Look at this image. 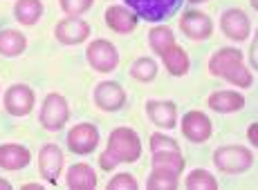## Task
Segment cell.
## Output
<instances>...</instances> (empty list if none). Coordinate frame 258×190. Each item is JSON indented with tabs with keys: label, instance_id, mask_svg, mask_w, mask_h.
Instances as JSON below:
<instances>
[{
	"label": "cell",
	"instance_id": "obj_14",
	"mask_svg": "<svg viewBox=\"0 0 258 190\" xmlns=\"http://www.w3.org/2000/svg\"><path fill=\"white\" fill-rule=\"evenodd\" d=\"M220 29L231 41H245L249 36V18L242 9H227L220 16Z\"/></svg>",
	"mask_w": 258,
	"mask_h": 190
},
{
	"label": "cell",
	"instance_id": "obj_31",
	"mask_svg": "<svg viewBox=\"0 0 258 190\" xmlns=\"http://www.w3.org/2000/svg\"><path fill=\"white\" fill-rule=\"evenodd\" d=\"M99 166H101L103 170H112V168L117 166V163L112 161V157H110V154H108V152H103L101 157H99Z\"/></svg>",
	"mask_w": 258,
	"mask_h": 190
},
{
	"label": "cell",
	"instance_id": "obj_4",
	"mask_svg": "<svg viewBox=\"0 0 258 190\" xmlns=\"http://www.w3.org/2000/svg\"><path fill=\"white\" fill-rule=\"evenodd\" d=\"M182 3L184 0H126V7L137 18H144L148 23H160L173 16Z\"/></svg>",
	"mask_w": 258,
	"mask_h": 190
},
{
	"label": "cell",
	"instance_id": "obj_10",
	"mask_svg": "<svg viewBox=\"0 0 258 190\" xmlns=\"http://www.w3.org/2000/svg\"><path fill=\"white\" fill-rule=\"evenodd\" d=\"M99 146V130L92 123H79L68 132V148L74 154H90Z\"/></svg>",
	"mask_w": 258,
	"mask_h": 190
},
{
	"label": "cell",
	"instance_id": "obj_35",
	"mask_svg": "<svg viewBox=\"0 0 258 190\" xmlns=\"http://www.w3.org/2000/svg\"><path fill=\"white\" fill-rule=\"evenodd\" d=\"M25 190H34V188H36V190H41L43 186H41V183H27V186H23Z\"/></svg>",
	"mask_w": 258,
	"mask_h": 190
},
{
	"label": "cell",
	"instance_id": "obj_34",
	"mask_svg": "<svg viewBox=\"0 0 258 190\" xmlns=\"http://www.w3.org/2000/svg\"><path fill=\"white\" fill-rule=\"evenodd\" d=\"M251 65L256 67V41L251 43Z\"/></svg>",
	"mask_w": 258,
	"mask_h": 190
},
{
	"label": "cell",
	"instance_id": "obj_9",
	"mask_svg": "<svg viewBox=\"0 0 258 190\" xmlns=\"http://www.w3.org/2000/svg\"><path fill=\"white\" fill-rule=\"evenodd\" d=\"M213 126L211 119L207 117L205 112H198V110H191L182 117V134L188 139L191 143H205L211 139Z\"/></svg>",
	"mask_w": 258,
	"mask_h": 190
},
{
	"label": "cell",
	"instance_id": "obj_5",
	"mask_svg": "<svg viewBox=\"0 0 258 190\" xmlns=\"http://www.w3.org/2000/svg\"><path fill=\"white\" fill-rule=\"evenodd\" d=\"M68 119H70V106H68L66 97L56 92L47 94L41 106V126L49 132H56V130H63Z\"/></svg>",
	"mask_w": 258,
	"mask_h": 190
},
{
	"label": "cell",
	"instance_id": "obj_2",
	"mask_svg": "<svg viewBox=\"0 0 258 190\" xmlns=\"http://www.w3.org/2000/svg\"><path fill=\"white\" fill-rule=\"evenodd\" d=\"M108 154L115 163H135L142 154V141L135 130L115 128L108 137Z\"/></svg>",
	"mask_w": 258,
	"mask_h": 190
},
{
	"label": "cell",
	"instance_id": "obj_21",
	"mask_svg": "<svg viewBox=\"0 0 258 190\" xmlns=\"http://www.w3.org/2000/svg\"><path fill=\"white\" fill-rule=\"evenodd\" d=\"M162 61H164L166 69L173 74V76H184V74L188 72V67H191V61H188L186 52L177 43L171 45V47L162 54Z\"/></svg>",
	"mask_w": 258,
	"mask_h": 190
},
{
	"label": "cell",
	"instance_id": "obj_28",
	"mask_svg": "<svg viewBox=\"0 0 258 190\" xmlns=\"http://www.w3.org/2000/svg\"><path fill=\"white\" fill-rule=\"evenodd\" d=\"M58 5H61V9L70 18H79L81 14H86L92 7L94 0H58Z\"/></svg>",
	"mask_w": 258,
	"mask_h": 190
},
{
	"label": "cell",
	"instance_id": "obj_19",
	"mask_svg": "<svg viewBox=\"0 0 258 190\" xmlns=\"http://www.w3.org/2000/svg\"><path fill=\"white\" fill-rule=\"evenodd\" d=\"M68 188L72 190H92L97 188V172L86 166V163H77L68 170Z\"/></svg>",
	"mask_w": 258,
	"mask_h": 190
},
{
	"label": "cell",
	"instance_id": "obj_3",
	"mask_svg": "<svg viewBox=\"0 0 258 190\" xmlns=\"http://www.w3.org/2000/svg\"><path fill=\"white\" fill-rule=\"evenodd\" d=\"M254 161H256V157L251 154V150L245 146H225L213 152V163H216V168L222 170V172H229V174L245 172V170H249L254 166Z\"/></svg>",
	"mask_w": 258,
	"mask_h": 190
},
{
	"label": "cell",
	"instance_id": "obj_11",
	"mask_svg": "<svg viewBox=\"0 0 258 190\" xmlns=\"http://www.w3.org/2000/svg\"><path fill=\"white\" fill-rule=\"evenodd\" d=\"M180 29L186 38H191V41H207L213 32V23L205 12H196V9H191V12L182 14Z\"/></svg>",
	"mask_w": 258,
	"mask_h": 190
},
{
	"label": "cell",
	"instance_id": "obj_26",
	"mask_svg": "<svg viewBox=\"0 0 258 190\" xmlns=\"http://www.w3.org/2000/svg\"><path fill=\"white\" fill-rule=\"evenodd\" d=\"M131 76L140 83H151L157 76V63L151 56H142L131 65Z\"/></svg>",
	"mask_w": 258,
	"mask_h": 190
},
{
	"label": "cell",
	"instance_id": "obj_37",
	"mask_svg": "<svg viewBox=\"0 0 258 190\" xmlns=\"http://www.w3.org/2000/svg\"><path fill=\"white\" fill-rule=\"evenodd\" d=\"M251 7H254V9H256V0H251Z\"/></svg>",
	"mask_w": 258,
	"mask_h": 190
},
{
	"label": "cell",
	"instance_id": "obj_16",
	"mask_svg": "<svg viewBox=\"0 0 258 190\" xmlns=\"http://www.w3.org/2000/svg\"><path fill=\"white\" fill-rule=\"evenodd\" d=\"M103 21L117 34H131V32H135V27H137V16L128 7H121V5L108 7L106 14H103Z\"/></svg>",
	"mask_w": 258,
	"mask_h": 190
},
{
	"label": "cell",
	"instance_id": "obj_23",
	"mask_svg": "<svg viewBox=\"0 0 258 190\" xmlns=\"http://www.w3.org/2000/svg\"><path fill=\"white\" fill-rule=\"evenodd\" d=\"M153 168H164L180 174L184 170V157L180 150H157L153 152Z\"/></svg>",
	"mask_w": 258,
	"mask_h": 190
},
{
	"label": "cell",
	"instance_id": "obj_27",
	"mask_svg": "<svg viewBox=\"0 0 258 190\" xmlns=\"http://www.w3.org/2000/svg\"><path fill=\"white\" fill-rule=\"evenodd\" d=\"M184 186L188 190H218V181L209 170H193L188 172Z\"/></svg>",
	"mask_w": 258,
	"mask_h": 190
},
{
	"label": "cell",
	"instance_id": "obj_13",
	"mask_svg": "<svg viewBox=\"0 0 258 190\" xmlns=\"http://www.w3.org/2000/svg\"><path fill=\"white\" fill-rule=\"evenodd\" d=\"M38 168H41L43 179H47V183L56 186L63 170V152L56 143H47V146L41 148V152H38Z\"/></svg>",
	"mask_w": 258,
	"mask_h": 190
},
{
	"label": "cell",
	"instance_id": "obj_6",
	"mask_svg": "<svg viewBox=\"0 0 258 190\" xmlns=\"http://www.w3.org/2000/svg\"><path fill=\"white\" fill-rule=\"evenodd\" d=\"M86 58L90 63V67H94L97 72H115L117 65H119V52L117 47L110 41H103V38H97L88 45V52Z\"/></svg>",
	"mask_w": 258,
	"mask_h": 190
},
{
	"label": "cell",
	"instance_id": "obj_36",
	"mask_svg": "<svg viewBox=\"0 0 258 190\" xmlns=\"http://www.w3.org/2000/svg\"><path fill=\"white\" fill-rule=\"evenodd\" d=\"M188 3H207V0H188Z\"/></svg>",
	"mask_w": 258,
	"mask_h": 190
},
{
	"label": "cell",
	"instance_id": "obj_7",
	"mask_svg": "<svg viewBox=\"0 0 258 190\" xmlns=\"http://www.w3.org/2000/svg\"><path fill=\"white\" fill-rule=\"evenodd\" d=\"M5 110L12 117H27L34 110V89L25 83H16L5 92Z\"/></svg>",
	"mask_w": 258,
	"mask_h": 190
},
{
	"label": "cell",
	"instance_id": "obj_17",
	"mask_svg": "<svg viewBox=\"0 0 258 190\" xmlns=\"http://www.w3.org/2000/svg\"><path fill=\"white\" fill-rule=\"evenodd\" d=\"M32 161V152L18 143H5L0 146V168L3 170H23Z\"/></svg>",
	"mask_w": 258,
	"mask_h": 190
},
{
	"label": "cell",
	"instance_id": "obj_15",
	"mask_svg": "<svg viewBox=\"0 0 258 190\" xmlns=\"http://www.w3.org/2000/svg\"><path fill=\"white\" fill-rule=\"evenodd\" d=\"M146 114L162 130H173L177 126V108L173 101H146Z\"/></svg>",
	"mask_w": 258,
	"mask_h": 190
},
{
	"label": "cell",
	"instance_id": "obj_24",
	"mask_svg": "<svg viewBox=\"0 0 258 190\" xmlns=\"http://www.w3.org/2000/svg\"><path fill=\"white\" fill-rule=\"evenodd\" d=\"M148 43H151V49L155 54H164L171 45H175V36H173V29L171 27H164V25H160V27H153L151 32H148Z\"/></svg>",
	"mask_w": 258,
	"mask_h": 190
},
{
	"label": "cell",
	"instance_id": "obj_30",
	"mask_svg": "<svg viewBox=\"0 0 258 190\" xmlns=\"http://www.w3.org/2000/svg\"><path fill=\"white\" fill-rule=\"evenodd\" d=\"M151 150L153 152H157V150H180V146L175 143V139L166 137L162 132H155L151 137Z\"/></svg>",
	"mask_w": 258,
	"mask_h": 190
},
{
	"label": "cell",
	"instance_id": "obj_20",
	"mask_svg": "<svg viewBox=\"0 0 258 190\" xmlns=\"http://www.w3.org/2000/svg\"><path fill=\"white\" fill-rule=\"evenodd\" d=\"M27 49V38L25 34L16 32V29H3L0 32V56H21V54Z\"/></svg>",
	"mask_w": 258,
	"mask_h": 190
},
{
	"label": "cell",
	"instance_id": "obj_8",
	"mask_svg": "<svg viewBox=\"0 0 258 190\" xmlns=\"http://www.w3.org/2000/svg\"><path fill=\"white\" fill-rule=\"evenodd\" d=\"M92 99L97 103V108L103 110V112H117L126 103V89L115 81H101L94 87Z\"/></svg>",
	"mask_w": 258,
	"mask_h": 190
},
{
	"label": "cell",
	"instance_id": "obj_32",
	"mask_svg": "<svg viewBox=\"0 0 258 190\" xmlns=\"http://www.w3.org/2000/svg\"><path fill=\"white\" fill-rule=\"evenodd\" d=\"M256 128H258V123H251L249 130H247V137H249V141H251V146H258V137H256Z\"/></svg>",
	"mask_w": 258,
	"mask_h": 190
},
{
	"label": "cell",
	"instance_id": "obj_22",
	"mask_svg": "<svg viewBox=\"0 0 258 190\" xmlns=\"http://www.w3.org/2000/svg\"><path fill=\"white\" fill-rule=\"evenodd\" d=\"M14 16L21 25H36L43 16V3L41 0H16L14 5Z\"/></svg>",
	"mask_w": 258,
	"mask_h": 190
},
{
	"label": "cell",
	"instance_id": "obj_12",
	"mask_svg": "<svg viewBox=\"0 0 258 190\" xmlns=\"http://www.w3.org/2000/svg\"><path fill=\"white\" fill-rule=\"evenodd\" d=\"M54 36L63 45H81L90 36V25L81 18H63L54 27Z\"/></svg>",
	"mask_w": 258,
	"mask_h": 190
},
{
	"label": "cell",
	"instance_id": "obj_25",
	"mask_svg": "<svg viewBox=\"0 0 258 190\" xmlns=\"http://www.w3.org/2000/svg\"><path fill=\"white\" fill-rule=\"evenodd\" d=\"M177 177H180V174L171 172V170L153 168L151 177H148V181H146V188L148 190H175L177 188Z\"/></svg>",
	"mask_w": 258,
	"mask_h": 190
},
{
	"label": "cell",
	"instance_id": "obj_29",
	"mask_svg": "<svg viewBox=\"0 0 258 190\" xmlns=\"http://www.w3.org/2000/svg\"><path fill=\"white\" fill-rule=\"evenodd\" d=\"M137 188H140L137 179L128 172L117 174V177H112L110 181H108V190H137Z\"/></svg>",
	"mask_w": 258,
	"mask_h": 190
},
{
	"label": "cell",
	"instance_id": "obj_1",
	"mask_svg": "<svg viewBox=\"0 0 258 190\" xmlns=\"http://www.w3.org/2000/svg\"><path fill=\"white\" fill-rule=\"evenodd\" d=\"M209 72L213 76H220L225 81L238 85V87H249L254 83V74L242 65V54L234 47H222L209 58Z\"/></svg>",
	"mask_w": 258,
	"mask_h": 190
},
{
	"label": "cell",
	"instance_id": "obj_18",
	"mask_svg": "<svg viewBox=\"0 0 258 190\" xmlns=\"http://www.w3.org/2000/svg\"><path fill=\"white\" fill-rule=\"evenodd\" d=\"M209 108L220 114L238 112V110L245 108V97L240 92H234V89H220V92H213L209 97Z\"/></svg>",
	"mask_w": 258,
	"mask_h": 190
},
{
	"label": "cell",
	"instance_id": "obj_33",
	"mask_svg": "<svg viewBox=\"0 0 258 190\" xmlns=\"http://www.w3.org/2000/svg\"><path fill=\"white\" fill-rule=\"evenodd\" d=\"M0 190H12V183L7 179H0Z\"/></svg>",
	"mask_w": 258,
	"mask_h": 190
}]
</instances>
